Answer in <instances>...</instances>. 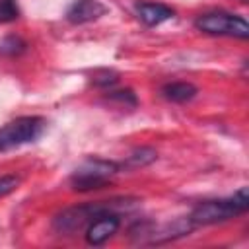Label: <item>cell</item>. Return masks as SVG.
Here are the masks:
<instances>
[{"label": "cell", "instance_id": "obj_1", "mask_svg": "<svg viewBox=\"0 0 249 249\" xmlns=\"http://www.w3.org/2000/svg\"><path fill=\"white\" fill-rule=\"evenodd\" d=\"M134 202H136V198H113V200H97V202L68 206L53 218V228L60 235H74V233L86 230V226L99 214L128 210L134 206Z\"/></svg>", "mask_w": 249, "mask_h": 249}, {"label": "cell", "instance_id": "obj_2", "mask_svg": "<svg viewBox=\"0 0 249 249\" xmlns=\"http://www.w3.org/2000/svg\"><path fill=\"white\" fill-rule=\"evenodd\" d=\"M247 208H249V191L247 187H241L226 198H212V200L198 202L189 214V220L193 222L195 228L212 226V224H222L231 218H237L245 214Z\"/></svg>", "mask_w": 249, "mask_h": 249}, {"label": "cell", "instance_id": "obj_3", "mask_svg": "<svg viewBox=\"0 0 249 249\" xmlns=\"http://www.w3.org/2000/svg\"><path fill=\"white\" fill-rule=\"evenodd\" d=\"M121 171V163L103 160V158H88L84 160L74 173L70 175V185L74 191L88 193V191H97L103 189L113 175Z\"/></svg>", "mask_w": 249, "mask_h": 249}, {"label": "cell", "instance_id": "obj_4", "mask_svg": "<svg viewBox=\"0 0 249 249\" xmlns=\"http://www.w3.org/2000/svg\"><path fill=\"white\" fill-rule=\"evenodd\" d=\"M47 128V121L37 115H25L0 126V152H8L35 142Z\"/></svg>", "mask_w": 249, "mask_h": 249}, {"label": "cell", "instance_id": "obj_5", "mask_svg": "<svg viewBox=\"0 0 249 249\" xmlns=\"http://www.w3.org/2000/svg\"><path fill=\"white\" fill-rule=\"evenodd\" d=\"M195 27L206 35H218V37H235V39H247L249 37V23L230 12H204L196 16Z\"/></svg>", "mask_w": 249, "mask_h": 249}, {"label": "cell", "instance_id": "obj_6", "mask_svg": "<svg viewBox=\"0 0 249 249\" xmlns=\"http://www.w3.org/2000/svg\"><path fill=\"white\" fill-rule=\"evenodd\" d=\"M121 228V216L119 212H103L97 218H93L88 226H86V241L93 247H99L103 243H107Z\"/></svg>", "mask_w": 249, "mask_h": 249}, {"label": "cell", "instance_id": "obj_7", "mask_svg": "<svg viewBox=\"0 0 249 249\" xmlns=\"http://www.w3.org/2000/svg\"><path fill=\"white\" fill-rule=\"evenodd\" d=\"M107 14V6L101 0H74L66 10V19L74 25H84L99 19Z\"/></svg>", "mask_w": 249, "mask_h": 249}, {"label": "cell", "instance_id": "obj_8", "mask_svg": "<svg viewBox=\"0 0 249 249\" xmlns=\"http://www.w3.org/2000/svg\"><path fill=\"white\" fill-rule=\"evenodd\" d=\"M134 12L136 18L148 25V27H156L171 18H175V10L163 2H148V0H140L134 4Z\"/></svg>", "mask_w": 249, "mask_h": 249}, {"label": "cell", "instance_id": "obj_9", "mask_svg": "<svg viewBox=\"0 0 249 249\" xmlns=\"http://www.w3.org/2000/svg\"><path fill=\"white\" fill-rule=\"evenodd\" d=\"M198 93L196 86L191 82H169L161 86V95L171 103H185L191 101Z\"/></svg>", "mask_w": 249, "mask_h": 249}, {"label": "cell", "instance_id": "obj_10", "mask_svg": "<svg viewBox=\"0 0 249 249\" xmlns=\"http://www.w3.org/2000/svg\"><path fill=\"white\" fill-rule=\"evenodd\" d=\"M156 158H158V152L154 148H148V146L136 148V150H132L126 156L124 161H121V171L123 169H138V167H144V165L152 163Z\"/></svg>", "mask_w": 249, "mask_h": 249}, {"label": "cell", "instance_id": "obj_11", "mask_svg": "<svg viewBox=\"0 0 249 249\" xmlns=\"http://www.w3.org/2000/svg\"><path fill=\"white\" fill-rule=\"evenodd\" d=\"M27 49V43L18 35H8L0 39V54L4 56H18Z\"/></svg>", "mask_w": 249, "mask_h": 249}, {"label": "cell", "instance_id": "obj_12", "mask_svg": "<svg viewBox=\"0 0 249 249\" xmlns=\"http://www.w3.org/2000/svg\"><path fill=\"white\" fill-rule=\"evenodd\" d=\"M19 18L18 0H0V23H12Z\"/></svg>", "mask_w": 249, "mask_h": 249}, {"label": "cell", "instance_id": "obj_13", "mask_svg": "<svg viewBox=\"0 0 249 249\" xmlns=\"http://www.w3.org/2000/svg\"><path fill=\"white\" fill-rule=\"evenodd\" d=\"M91 82H93L97 88H111V86H115V84L119 82V74H117L115 70L103 68V70H97V72L93 74Z\"/></svg>", "mask_w": 249, "mask_h": 249}, {"label": "cell", "instance_id": "obj_14", "mask_svg": "<svg viewBox=\"0 0 249 249\" xmlns=\"http://www.w3.org/2000/svg\"><path fill=\"white\" fill-rule=\"evenodd\" d=\"M107 97L109 99H113V101H119V103H123L124 107L128 105V107H136V95H134V91L132 89H119V91H109L107 93Z\"/></svg>", "mask_w": 249, "mask_h": 249}, {"label": "cell", "instance_id": "obj_15", "mask_svg": "<svg viewBox=\"0 0 249 249\" xmlns=\"http://www.w3.org/2000/svg\"><path fill=\"white\" fill-rule=\"evenodd\" d=\"M19 183H21V179L18 175H2L0 177V198L12 195L19 187Z\"/></svg>", "mask_w": 249, "mask_h": 249}]
</instances>
